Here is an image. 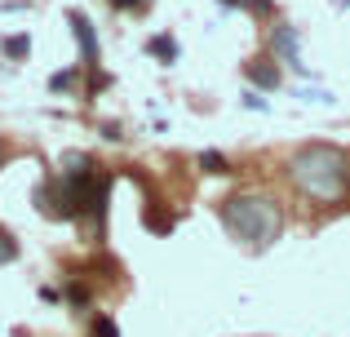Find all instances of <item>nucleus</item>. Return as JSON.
I'll return each instance as SVG.
<instances>
[{
    "label": "nucleus",
    "mask_w": 350,
    "mask_h": 337,
    "mask_svg": "<svg viewBox=\"0 0 350 337\" xmlns=\"http://www.w3.org/2000/svg\"><path fill=\"white\" fill-rule=\"evenodd\" d=\"M5 53H9V58H23V53H27V36H14V40H5Z\"/></svg>",
    "instance_id": "10"
},
{
    "label": "nucleus",
    "mask_w": 350,
    "mask_h": 337,
    "mask_svg": "<svg viewBox=\"0 0 350 337\" xmlns=\"http://www.w3.org/2000/svg\"><path fill=\"white\" fill-rule=\"evenodd\" d=\"M151 53H155V58H164V62H173V58H178V40H173V36H155Z\"/></svg>",
    "instance_id": "6"
},
{
    "label": "nucleus",
    "mask_w": 350,
    "mask_h": 337,
    "mask_svg": "<svg viewBox=\"0 0 350 337\" xmlns=\"http://www.w3.org/2000/svg\"><path fill=\"white\" fill-rule=\"evenodd\" d=\"M271 44H275V53H280L284 62H293L297 71H306V67H301V53H297V31H293L288 23H280V27L271 31Z\"/></svg>",
    "instance_id": "3"
},
{
    "label": "nucleus",
    "mask_w": 350,
    "mask_h": 337,
    "mask_svg": "<svg viewBox=\"0 0 350 337\" xmlns=\"http://www.w3.org/2000/svg\"><path fill=\"white\" fill-rule=\"evenodd\" d=\"M200 169H204V173H231L226 156H217V151H204V156H200Z\"/></svg>",
    "instance_id": "7"
},
{
    "label": "nucleus",
    "mask_w": 350,
    "mask_h": 337,
    "mask_svg": "<svg viewBox=\"0 0 350 337\" xmlns=\"http://www.w3.org/2000/svg\"><path fill=\"white\" fill-rule=\"evenodd\" d=\"M94 337H120L116 320H107V315H98V320H94Z\"/></svg>",
    "instance_id": "8"
},
{
    "label": "nucleus",
    "mask_w": 350,
    "mask_h": 337,
    "mask_svg": "<svg viewBox=\"0 0 350 337\" xmlns=\"http://www.w3.org/2000/svg\"><path fill=\"white\" fill-rule=\"evenodd\" d=\"M18 258V244H14V235H5L0 231V262H14Z\"/></svg>",
    "instance_id": "9"
},
{
    "label": "nucleus",
    "mask_w": 350,
    "mask_h": 337,
    "mask_svg": "<svg viewBox=\"0 0 350 337\" xmlns=\"http://www.w3.org/2000/svg\"><path fill=\"white\" fill-rule=\"evenodd\" d=\"M71 27H76V40H80V53L85 62H98V36H94V23L85 14H71Z\"/></svg>",
    "instance_id": "4"
},
{
    "label": "nucleus",
    "mask_w": 350,
    "mask_h": 337,
    "mask_svg": "<svg viewBox=\"0 0 350 337\" xmlns=\"http://www.w3.org/2000/svg\"><path fill=\"white\" fill-rule=\"evenodd\" d=\"M49 85H53V89H71V71H58V76H53Z\"/></svg>",
    "instance_id": "12"
},
{
    "label": "nucleus",
    "mask_w": 350,
    "mask_h": 337,
    "mask_svg": "<svg viewBox=\"0 0 350 337\" xmlns=\"http://www.w3.org/2000/svg\"><path fill=\"white\" fill-rule=\"evenodd\" d=\"M244 107H248V111H266V103H262L257 94H248V98H244Z\"/></svg>",
    "instance_id": "13"
},
{
    "label": "nucleus",
    "mask_w": 350,
    "mask_h": 337,
    "mask_svg": "<svg viewBox=\"0 0 350 337\" xmlns=\"http://www.w3.org/2000/svg\"><path fill=\"white\" fill-rule=\"evenodd\" d=\"M222 222L239 244H248V249H271L284 231V213L266 191H235L222 204Z\"/></svg>",
    "instance_id": "2"
},
{
    "label": "nucleus",
    "mask_w": 350,
    "mask_h": 337,
    "mask_svg": "<svg viewBox=\"0 0 350 337\" xmlns=\"http://www.w3.org/2000/svg\"><path fill=\"white\" fill-rule=\"evenodd\" d=\"M248 80L253 85H262V89H280V67H266V58H257V62H248Z\"/></svg>",
    "instance_id": "5"
},
{
    "label": "nucleus",
    "mask_w": 350,
    "mask_h": 337,
    "mask_svg": "<svg viewBox=\"0 0 350 337\" xmlns=\"http://www.w3.org/2000/svg\"><path fill=\"white\" fill-rule=\"evenodd\" d=\"M0 160H5V147H0Z\"/></svg>",
    "instance_id": "15"
},
{
    "label": "nucleus",
    "mask_w": 350,
    "mask_h": 337,
    "mask_svg": "<svg viewBox=\"0 0 350 337\" xmlns=\"http://www.w3.org/2000/svg\"><path fill=\"white\" fill-rule=\"evenodd\" d=\"M346 187H350V182H346Z\"/></svg>",
    "instance_id": "16"
},
{
    "label": "nucleus",
    "mask_w": 350,
    "mask_h": 337,
    "mask_svg": "<svg viewBox=\"0 0 350 337\" xmlns=\"http://www.w3.org/2000/svg\"><path fill=\"white\" fill-rule=\"evenodd\" d=\"M116 9H137V5H146V0H111Z\"/></svg>",
    "instance_id": "14"
},
{
    "label": "nucleus",
    "mask_w": 350,
    "mask_h": 337,
    "mask_svg": "<svg viewBox=\"0 0 350 337\" xmlns=\"http://www.w3.org/2000/svg\"><path fill=\"white\" fill-rule=\"evenodd\" d=\"M222 5H244V9H271V0H222Z\"/></svg>",
    "instance_id": "11"
},
{
    "label": "nucleus",
    "mask_w": 350,
    "mask_h": 337,
    "mask_svg": "<svg viewBox=\"0 0 350 337\" xmlns=\"http://www.w3.org/2000/svg\"><path fill=\"white\" fill-rule=\"evenodd\" d=\"M288 182L306 200H315V204H337V200L346 196V182H350L346 151L333 147V142H310V147L293 151Z\"/></svg>",
    "instance_id": "1"
}]
</instances>
